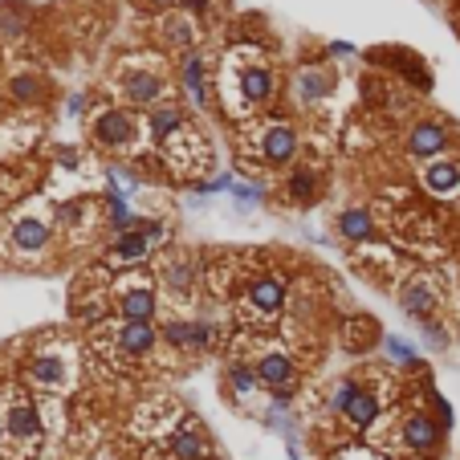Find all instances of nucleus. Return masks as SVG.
<instances>
[{
    "mask_svg": "<svg viewBox=\"0 0 460 460\" xmlns=\"http://www.w3.org/2000/svg\"><path fill=\"white\" fill-rule=\"evenodd\" d=\"M379 416H383V395L375 391V387L359 383L355 399L346 403L343 420L351 424V428H355V432H375V424H379Z\"/></svg>",
    "mask_w": 460,
    "mask_h": 460,
    "instance_id": "nucleus-21",
    "label": "nucleus"
},
{
    "mask_svg": "<svg viewBox=\"0 0 460 460\" xmlns=\"http://www.w3.org/2000/svg\"><path fill=\"white\" fill-rule=\"evenodd\" d=\"M424 188H428L436 200H452V196L460 192V159L456 155H436V159H428L420 172Z\"/></svg>",
    "mask_w": 460,
    "mask_h": 460,
    "instance_id": "nucleus-17",
    "label": "nucleus"
},
{
    "mask_svg": "<svg viewBox=\"0 0 460 460\" xmlns=\"http://www.w3.org/2000/svg\"><path fill=\"white\" fill-rule=\"evenodd\" d=\"M164 155H167V164H175L180 172H204L208 167V143L188 123L164 143Z\"/></svg>",
    "mask_w": 460,
    "mask_h": 460,
    "instance_id": "nucleus-14",
    "label": "nucleus"
},
{
    "mask_svg": "<svg viewBox=\"0 0 460 460\" xmlns=\"http://www.w3.org/2000/svg\"><path fill=\"white\" fill-rule=\"evenodd\" d=\"M180 86H183V98H188L196 110H208L212 90H208V66H204L200 53H183V61H180Z\"/></svg>",
    "mask_w": 460,
    "mask_h": 460,
    "instance_id": "nucleus-20",
    "label": "nucleus"
},
{
    "mask_svg": "<svg viewBox=\"0 0 460 460\" xmlns=\"http://www.w3.org/2000/svg\"><path fill=\"white\" fill-rule=\"evenodd\" d=\"M440 444V420H432L424 412H412L399 424V448L403 452H432Z\"/></svg>",
    "mask_w": 460,
    "mask_h": 460,
    "instance_id": "nucleus-19",
    "label": "nucleus"
},
{
    "mask_svg": "<svg viewBox=\"0 0 460 460\" xmlns=\"http://www.w3.org/2000/svg\"><path fill=\"white\" fill-rule=\"evenodd\" d=\"M286 188H289V200H297V204H314L318 200V175L314 172H294Z\"/></svg>",
    "mask_w": 460,
    "mask_h": 460,
    "instance_id": "nucleus-28",
    "label": "nucleus"
},
{
    "mask_svg": "<svg viewBox=\"0 0 460 460\" xmlns=\"http://www.w3.org/2000/svg\"><path fill=\"white\" fill-rule=\"evenodd\" d=\"M164 456L167 460H204L208 456V436H204L200 420L183 416V424L164 440Z\"/></svg>",
    "mask_w": 460,
    "mask_h": 460,
    "instance_id": "nucleus-16",
    "label": "nucleus"
},
{
    "mask_svg": "<svg viewBox=\"0 0 460 460\" xmlns=\"http://www.w3.org/2000/svg\"><path fill=\"white\" fill-rule=\"evenodd\" d=\"M12 98H20V102H33V98H41V82L33 74L12 77Z\"/></svg>",
    "mask_w": 460,
    "mask_h": 460,
    "instance_id": "nucleus-31",
    "label": "nucleus"
},
{
    "mask_svg": "<svg viewBox=\"0 0 460 460\" xmlns=\"http://www.w3.org/2000/svg\"><path fill=\"white\" fill-rule=\"evenodd\" d=\"M151 4H155V9H164V12H172L175 4H180V0H151Z\"/></svg>",
    "mask_w": 460,
    "mask_h": 460,
    "instance_id": "nucleus-37",
    "label": "nucleus"
},
{
    "mask_svg": "<svg viewBox=\"0 0 460 460\" xmlns=\"http://www.w3.org/2000/svg\"><path fill=\"white\" fill-rule=\"evenodd\" d=\"M436 302H440V294H436V281L432 278H412L408 286H403V294H399V310L408 318H416V322L432 318Z\"/></svg>",
    "mask_w": 460,
    "mask_h": 460,
    "instance_id": "nucleus-23",
    "label": "nucleus"
},
{
    "mask_svg": "<svg viewBox=\"0 0 460 460\" xmlns=\"http://www.w3.org/2000/svg\"><path fill=\"white\" fill-rule=\"evenodd\" d=\"M224 395H232V403H240V408H253V399H261V379L253 359H232L224 367Z\"/></svg>",
    "mask_w": 460,
    "mask_h": 460,
    "instance_id": "nucleus-18",
    "label": "nucleus"
},
{
    "mask_svg": "<svg viewBox=\"0 0 460 460\" xmlns=\"http://www.w3.org/2000/svg\"><path fill=\"white\" fill-rule=\"evenodd\" d=\"M183 9H188V17H204L212 9V0H183Z\"/></svg>",
    "mask_w": 460,
    "mask_h": 460,
    "instance_id": "nucleus-34",
    "label": "nucleus"
},
{
    "mask_svg": "<svg viewBox=\"0 0 460 460\" xmlns=\"http://www.w3.org/2000/svg\"><path fill=\"white\" fill-rule=\"evenodd\" d=\"M25 379H29L37 391H45V395H66L69 387L77 383L74 346H66V343L41 346L37 355L29 359V367H25Z\"/></svg>",
    "mask_w": 460,
    "mask_h": 460,
    "instance_id": "nucleus-5",
    "label": "nucleus"
},
{
    "mask_svg": "<svg viewBox=\"0 0 460 460\" xmlns=\"http://www.w3.org/2000/svg\"><path fill=\"white\" fill-rule=\"evenodd\" d=\"M261 196H265V192H261V188H253V183H232V204H237V208H245V212L257 208Z\"/></svg>",
    "mask_w": 460,
    "mask_h": 460,
    "instance_id": "nucleus-30",
    "label": "nucleus"
},
{
    "mask_svg": "<svg viewBox=\"0 0 460 460\" xmlns=\"http://www.w3.org/2000/svg\"><path fill=\"white\" fill-rule=\"evenodd\" d=\"M155 343H159V330L151 322H126V318H115V322H98L94 330V346L102 351L106 363L115 367H134L151 359Z\"/></svg>",
    "mask_w": 460,
    "mask_h": 460,
    "instance_id": "nucleus-3",
    "label": "nucleus"
},
{
    "mask_svg": "<svg viewBox=\"0 0 460 460\" xmlns=\"http://www.w3.org/2000/svg\"><path fill=\"white\" fill-rule=\"evenodd\" d=\"M159 281H164V294L175 310H188L196 302V286H200V261L188 257V253H175L164 261L159 269Z\"/></svg>",
    "mask_w": 460,
    "mask_h": 460,
    "instance_id": "nucleus-11",
    "label": "nucleus"
},
{
    "mask_svg": "<svg viewBox=\"0 0 460 460\" xmlns=\"http://www.w3.org/2000/svg\"><path fill=\"white\" fill-rule=\"evenodd\" d=\"M383 351H387V359H391V363H399V367H412L416 359V346L412 343H403V338H383Z\"/></svg>",
    "mask_w": 460,
    "mask_h": 460,
    "instance_id": "nucleus-29",
    "label": "nucleus"
},
{
    "mask_svg": "<svg viewBox=\"0 0 460 460\" xmlns=\"http://www.w3.org/2000/svg\"><path fill=\"white\" fill-rule=\"evenodd\" d=\"M118 98H123L126 110H147L151 115L155 106L167 102V74L159 69L155 58H131L118 66Z\"/></svg>",
    "mask_w": 460,
    "mask_h": 460,
    "instance_id": "nucleus-4",
    "label": "nucleus"
},
{
    "mask_svg": "<svg viewBox=\"0 0 460 460\" xmlns=\"http://www.w3.org/2000/svg\"><path fill=\"white\" fill-rule=\"evenodd\" d=\"M253 367H257L261 387L273 391V399H289L294 395L289 387L297 383V363L286 346H261L257 355H253Z\"/></svg>",
    "mask_w": 460,
    "mask_h": 460,
    "instance_id": "nucleus-9",
    "label": "nucleus"
},
{
    "mask_svg": "<svg viewBox=\"0 0 460 460\" xmlns=\"http://www.w3.org/2000/svg\"><path fill=\"white\" fill-rule=\"evenodd\" d=\"M338 232H343L346 240H371L375 237V221L367 208H346L343 216H338Z\"/></svg>",
    "mask_w": 460,
    "mask_h": 460,
    "instance_id": "nucleus-27",
    "label": "nucleus"
},
{
    "mask_svg": "<svg viewBox=\"0 0 460 460\" xmlns=\"http://www.w3.org/2000/svg\"><path fill=\"white\" fill-rule=\"evenodd\" d=\"M432 403H436V412H440V428H448V424H452V408L440 399V395H432Z\"/></svg>",
    "mask_w": 460,
    "mask_h": 460,
    "instance_id": "nucleus-35",
    "label": "nucleus"
},
{
    "mask_svg": "<svg viewBox=\"0 0 460 460\" xmlns=\"http://www.w3.org/2000/svg\"><path fill=\"white\" fill-rule=\"evenodd\" d=\"M183 123H188V118H183V110H180V106H172V102L155 106L151 115H147V131H151V139H155L159 147H164Z\"/></svg>",
    "mask_w": 460,
    "mask_h": 460,
    "instance_id": "nucleus-26",
    "label": "nucleus"
},
{
    "mask_svg": "<svg viewBox=\"0 0 460 460\" xmlns=\"http://www.w3.org/2000/svg\"><path fill=\"white\" fill-rule=\"evenodd\" d=\"M253 159L265 167H286L297 155V131L289 123H265L253 131Z\"/></svg>",
    "mask_w": 460,
    "mask_h": 460,
    "instance_id": "nucleus-10",
    "label": "nucleus"
},
{
    "mask_svg": "<svg viewBox=\"0 0 460 460\" xmlns=\"http://www.w3.org/2000/svg\"><path fill=\"white\" fill-rule=\"evenodd\" d=\"M45 440V416L37 399L20 391L0 395V452L9 460H29Z\"/></svg>",
    "mask_w": 460,
    "mask_h": 460,
    "instance_id": "nucleus-2",
    "label": "nucleus"
},
{
    "mask_svg": "<svg viewBox=\"0 0 460 460\" xmlns=\"http://www.w3.org/2000/svg\"><path fill=\"white\" fill-rule=\"evenodd\" d=\"M281 306H286V286H281L278 278H257L240 294V322L261 330V327H269V322H278Z\"/></svg>",
    "mask_w": 460,
    "mask_h": 460,
    "instance_id": "nucleus-8",
    "label": "nucleus"
},
{
    "mask_svg": "<svg viewBox=\"0 0 460 460\" xmlns=\"http://www.w3.org/2000/svg\"><path fill=\"white\" fill-rule=\"evenodd\" d=\"M159 37H164V45L180 49V53H192L196 17H188V12H164V20H159Z\"/></svg>",
    "mask_w": 460,
    "mask_h": 460,
    "instance_id": "nucleus-25",
    "label": "nucleus"
},
{
    "mask_svg": "<svg viewBox=\"0 0 460 460\" xmlns=\"http://www.w3.org/2000/svg\"><path fill=\"white\" fill-rule=\"evenodd\" d=\"M330 53H335V58H351V53H355V45H346V41H335V45H330Z\"/></svg>",
    "mask_w": 460,
    "mask_h": 460,
    "instance_id": "nucleus-36",
    "label": "nucleus"
},
{
    "mask_svg": "<svg viewBox=\"0 0 460 460\" xmlns=\"http://www.w3.org/2000/svg\"><path fill=\"white\" fill-rule=\"evenodd\" d=\"M452 131L444 123H416L412 131H408V151L416 155V159H436V155H444V147H448Z\"/></svg>",
    "mask_w": 460,
    "mask_h": 460,
    "instance_id": "nucleus-22",
    "label": "nucleus"
},
{
    "mask_svg": "<svg viewBox=\"0 0 460 460\" xmlns=\"http://www.w3.org/2000/svg\"><path fill=\"white\" fill-rule=\"evenodd\" d=\"M278 94V69L253 45H237L224 53L221 74H216V98H221L229 118H253L261 115Z\"/></svg>",
    "mask_w": 460,
    "mask_h": 460,
    "instance_id": "nucleus-1",
    "label": "nucleus"
},
{
    "mask_svg": "<svg viewBox=\"0 0 460 460\" xmlns=\"http://www.w3.org/2000/svg\"><path fill=\"white\" fill-rule=\"evenodd\" d=\"M49 237H53V224H49L45 212H25V216H17L9 229V245L17 257H37V253H45Z\"/></svg>",
    "mask_w": 460,
    "mask_h": 460,
    "instance_id": "nucleus-13",
    "label": "nucleus"
},
{
    "mask_svg": "<svg viewBox=\"0 0 460 460\" xmlns=\"http://www.w3.org/2000/svg\"><path fill=\"white\" fill-rule=\"evenodd\" d=\"M115 306H118V318H126V322H151L155 310H159V289H155L151 273L131 269L126 278H118L115 281Z\"/></svg>",
    "mask_w": 460,
    "mask_h": 460,
    "instance_id": "nucleus-7",
    "label": "nucleus"
},
{
    "mask_svg": "<svg viewBox=\"0 0 460 460\" xmlns=\"http://www.w3.org/2000/svg\"><path fill=\"white\" fill-rule=\"evenodd\" d=\"M164 343L175 346L180 355H204L216 343V327L204 318H172L164 322Z\"/></svg>",
    "mask_w": 460,
    "mask_h": 460,
    "instance_id": "nucleus-12",
    "label": "nucleus"
},
{
    "mask_svg": "<svg viewBox=\"0 0 460 460\" xmlns=\"http://www.w3.org/2000/svg\"><path fill=\"white\" fill-rule=\"evenodd\" d=\"M139 115L126 110V106H102L90 118V139H94L102 151H131L139 143Z\"/></svg>",
    "mask_w": 460,
    "mask_h": 460,
    "instance_id": "nucleus-6",
    "label": "nucleus"
},
{
    "mask_svg": "<svg viewBox=\"0 0 460 460\" xmlns=\"http://www.w3.org/2000/svg\"><path fill=\"white\" fill-rule=\"evenodd\" d=\"M289 460H302V456H297V452H289Z\"/></svg>",
    "mask_w": 460,
    "mask_h": 460,
    "instance_id": "nucleus-38",
    "label": "nucleus"
},
{
    "mask_svg": "<svg viewBox=\"0 0 460 460\" xmlns=\"http://www.w3.org/2000/svg\"><path fill=\"white\" fill-rule=\"evenodd\" d=\"M147 253H151V240H147V232L131 224L126 232H118L115 249H110V261H115V265H126V269H139L147 261Z\"/></svg>",
    "mask_w": 460,
    "mask_h": 460,
    "instance_id": "nucleus-24",
    "label": "nucleus"
},
{
    "mask_svg": "<svg viewBox=\"0 0 460 460\" xmlns=\"http://www.w3.org/2000/svg\"><path fill=\"white\" fill-rule=\"evenodd\" d=\"M420 335H424V343H428L432 351H444V346H448V335H444L440 322H432V318H424L420 322Z\"/></svg>",
    "mask_w": 460,
    "mask_h": 460,
    "instance_id": "nucleus-33",
    "label": "nucleus"
},
{
    "mask_svg": "<svg viewBox=\"0 0 460 460\" xmlns=\"http://www.w3.org/2000/svg\"><path fill=\"white\" fill-rule=\"evenodd\" d=\"M330 90H335V74H330V66L310 61V66H302L294 74V102L306 106V110H314L318 102H327Z\"/></svg>",
    "mask_w": 460,
    "mask_h": 460,
    "instance_id": "nucleus-15",
    "label": "nucleus"
},
{
    "mask_svg": "<svg viewBox=\"0 0 460 460\" xmlns=\"http://www.w3.org/2000/svg\"><path fill=\"white\" fill-rule=\"evenodd\" d=\"M355 391H359L355 379H343V383H335V391H330V408H335V412L343 416V412H346V403L355 399Z\"/></svg>",
    "mask_w": 460,
    "mask_h": 460,
    "instance_id": "nucleus-32",
    "label": "nucleus"
}]
</instances>
